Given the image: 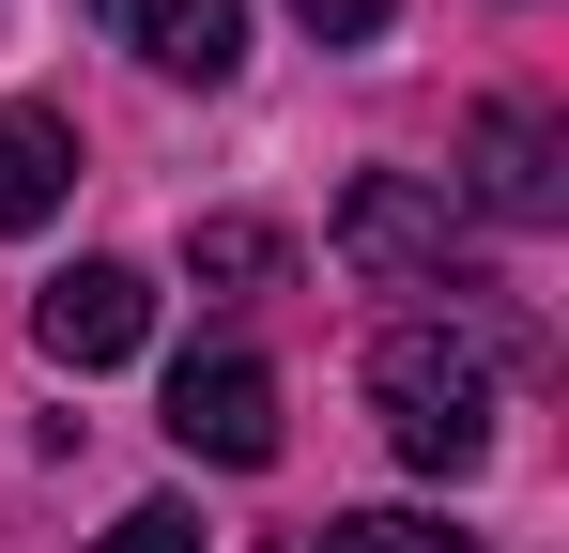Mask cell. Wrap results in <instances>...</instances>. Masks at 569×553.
I'll return each mask as SVG.
<instances>
[{
    "label": "cell",
    "instance_id": "6da1fadb",
    "mask_svg": "<svg viewBox=\"0 0 569 553\" xmlns=\"http://www.w3.org/2000/svg\"><path fill=\"white\" fill-rule=\"evenodd\" d=\"M370 400L416 476H477L492 461V339H447V323H385L370 339Z\"/></svg>",
    "mask_w": 569,
    "mask_h": 553
},
{
    "label": "cell",
    "instance_id": "7a4b0ae2",
    "mask_svg": "<svg viewBox=\"0 0 569 553\" xmlns=\"http://www.w3.org/2000/svg\"><path fill=\"white\" fill-rule=\"evenodd\" d=\"M339 262L355 276H385V292H492V276L462 262V200L447 184H416V170H370L355 200H339Z\"/></svg>",
    "mask_w": 569,
    "mask_h": 553
},
{
    "label": "cell",
    "instance_id": "3957f363",
    "mask_svg": "<svg viewBox=\"0 0 569 553\" xmlns=\"http://www.w3.org/2000/svg\"><path fill=\"white\" fill-rule=\"evenodd\" d=\"M447 200H477L492 231H555V215H569V154H555V123H539L523 92H492V108L462 123V184H447Z\"/></svg>",
    "mask_w": 569,
    "mask_h": 553
},
{
    "label": "cell",
    "instance_id": "277c9868",
    "mask_svg": "<svg viewBox=\"0 0 569 553\" xmlns=\"http://www.w3.org/2000/svg\"><path fill=\"white\" fill-rule=\"evenodd\" d=\"M170 446L262 476V461H278V369H262V354H186V369H170Z\"/></svg>",
    "mask_w": 569,
    "mask_h": 553
},
{
    "label": "cell",
    "instance_id": "5b68a950",
    "mask_svg": "<svg viewBox=\"0 0 569 553\" xmlns=\"http://www.w3.org/2000/svg\"><path fill=\"white\" fill-rule=\"evenodd\" d=\"M31 339L62 369H123L139 339H154V276L139 262H62L47 292H31Z\"/></svg>",
    "mask_w": 569,
    "mask_h": 553
},
{
    "label": "cell",
    "instance_id": "8992f818",
    "mask_svg": "<svg viewBox=\"0 0 569 553\" xmlns=\"http://www.w3.org/2000/svg\"><path fill=\"white\" fill-rule=\"evenodd\" d=\"M93 16L154 62V78H200V92L247 62V0H93Z\"/></svg>",
    "mask_w": 569,
    "mask_h": 553
},
{
    "label": "cell",
    "instance_id": "52a82bcc",
    "mask_svg": "<svg viewBox=\"0 0 569 553\" xmlns=\"http://www.w3.org/2000/svg\"><path fill=\"white\" fill-rule=\"evenodd\" d=\"M62 200H78V139L47 108H0V231H47Z\"/></svg>",
    "mask_w": 569,
    "mask_h": 553
},
{
    "label": "cell",
    "instance_id": "ba28073f",
    "mask_svg": "<svg viewBox=\"0 0 569 553\" xmlns=\"http://www.w3.org/2000/svg\"><path fill=\"white\" fill-rule=\"evenodd\" d=\"M186 276H216V292H278L292 247L262 231V215H200V231H186Z\"/></svg>",
    "mask_w": 569,
    "mask_h": 553
},
{
    "label": "cell",
    "instance_id": "9c48e42d",
    "mask_svg": "<svg viewBox=\"0 0 569 553\" xmlns=\"http://www.w3.org/2000/svg\"><path fill=\"white\" fill-rule=\"evenodd\" d=\"M308 553H477V539H447V523H416V507H355V523H323Z\"/></svg>",
    "mask_w": 569,
    "mask_h": 553
},
{
    "label": "cell",
    "instance_id": "30bf717a",
    "mask_svg": "<svg viewBox=\"0 0 569 553\" xmlns=\"http://www.w3.org/2000/svg\"><path fill=\"white\" fill-rule=\"evenodd\" d=\"M108 553H200V507H123Z\"/></svg>",
    "mask_w": 569,
    "mask_h": 553
},
{
    "label": "cell",
    "instance_id": "8fae6325",
    "mask_svg": "<svg viewBox=\"0 0 569 553\" xmlns=\"http://www.w3.org/2000/svg\"><path fill=\"white\" fill-rule=\"evenodd\" d=\"M292 16H308L323 47H370V31H385V16H400V0H292Z\"/></svg>",
    "mask_w": 569,
    "mask_h": 553
}]
</instances>
